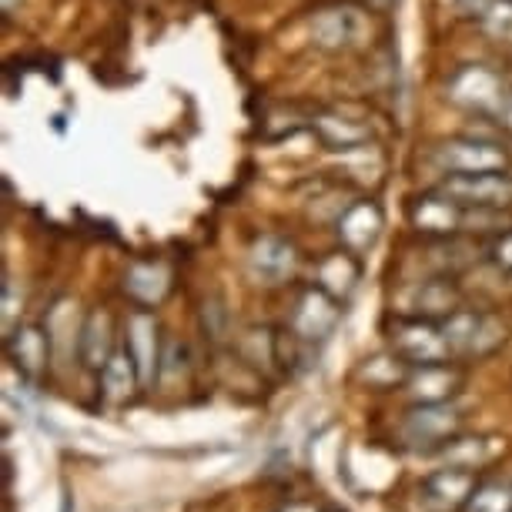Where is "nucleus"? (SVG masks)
I'll list each match as a JSON object with an SVG mask.
<instances>
[{
	"mask_svg": "<svg viewBox=\"0 0 512 512\" xmlns=\"http://www.w3.org/2000/svg\"><path fill=\"white\" fill-rule=\"evenodd\" d=\"M436 164L446 175H482L506 168V151L482 138H456L436 148Z\"/></svg>",
	"mask_w": 512,
	"mask_h": 512,
	"instance_id": "nucleus-4",
	"label": "nucleus"
},
{
	"mask_svg": "<svg viewBox=\"0 0 512 512\" xmlns=\"http://www.w3.org/2000/svg\"><path fill=\"white\" fill-rule=\"evenodd\" d=\"M492 4H496V0H459V7H462V11L472 14V17H482V14L489 11Z\"/></svg>",
	"mask_w": 512,
	"mask_h": 512,
	"instance_id": "nucleus-24",
	"label": "nucleus"
},
{
	"mask_svg": "<svg viewBox=\"0 0 512 512\" xmlns=\"http://www.w3.org/2000/svg\"><path fill=\"white\" fill-rule=\"evenodd\" d=\"M47 345H51V338H47L41 328H17V332L7 335V352H11V362L21 369V375L27 379H37V375L44 372V362H47Z\"/></svg>",
	"mask_w": 512,
	"mask_h": 512,
	"instance_id": "nucleus-12",
	"label": "nucleus"
},
{
	"mask_svg": "<svg viewBox=\"0 0 512 512\" xmlns=\"http://www.w3.org/2000/svg\"><path fill=\"white\" fill-rule=\"evenodd\" d=\"M422 318H449L456 312V292H452V285L446 278H432V282H422L419 288V302H415Z\"/></svg>",
	"mask_w": 512,
	"mask_h": 512,
	"instance_id": "nucleus-20",
	"label": "nucleus"
},
{
	"mask_svg": "<svg viewBox=\"0 0 512 512\" xmlns=\"http://www.w3.org/2000/svg\"><path fill=\"white\" fill-rule=\"evenodd\" d=\"M292 268H295V248L288 241L275 235L255 241V248H251V272H255V278H262L265 285H278L292 275Z\"/></svg>",
	"mask_w": 512,
	"mask_h": 512,
	"instance_id": "nucleus-9",
	"label": "nucleus"
},
{
	"mask_svg": "<svg viewBox=\"0 0 512 512\" xmlns=\"http://www.w3.org/2000/svg\"><path fill=\"white\" fill-rule=\"evenodd\" d=\"M499 118H502V124H506V128L512 131V98L506 101V108L499 111Z\"/></svg>",
	"mask_w": 512,
	"mask_h": 512,
	"instance_id": "nucleus-25",
	"label": "nucleus"
},
{
	"mask_svg": "<svg viewBox=\"0 0 512 512\" xmlns=\"http://www.w3.org/2000/svg\"><path fill=\"white\" fill-rule=\"evenodd\" d=\"M482 31L496 41H512V0H496L486 14L479 17Z\"/></svg>",
	"mask_w": 512,
	"mask_h": 512,
	"instance_id": "nucleus-22",
	"label": "nucleus"
},
{
	"mask_svg": "<svg viewBox=\"0 0 512 512\" xmlns=\"http://www.w3.org/2000/svg\"><path fill=\"white\" fill-rule=\"evenodd\" d=\"M355 282H359V265L352 262L349 255H328L322 265H318V285L325 288L328 295L335 298H345L355 288Z\"/></svg>",
	"mask_w": 512,
	"mask_h": 512,
	"instance_id": "nucleus-18",
	"label": "nucleus"
},
{
	"mask_svg": "<svg viewBox=\"0 0 512 512\" xmlns=\"http://www.w3.org/2000/svg\"><path fill=\"white\" fill-rule=\"evenodd\" d=\"M422 496L425 502H432V506H439V509H456L472 496V472L459 466L442 469L422 486Z\"/></svg>",
	"mask_w": 512,
	"mask_h": 512,
	"instance_id": "nucleus-14",
	"label": "nucleus"
},
{
	"mask_svg": "<svg viewBox=\"0 0 512 512\" xmlns=\"http://www.w3.org/2000/svg\"><path fill=\"white\" fill-rule=\"evenodd\" d=\"M111 342H114V325L108 312H91L88 322H84L81 335H77V352H81V362L88 369L101 372L104 365L111 362Z\"/></svg>",
	"mask_w": 512,
	"mask_h": 512,
	"instance_id": "nucleus-10",
	"label": "nucleus"
},
{
	"mask_svg": "<svg viewBox=\"0 0 512 512\" xmlns=\"http://www.w3.org/2000/svg\"><path fill=\"white\" fill-rule=\"evenodd\" d=\"M392 352L409 365V369H422V365H442L449 362V342L442 335V325L432 318H399L392 325Z\"/></svg>",
	"mask_w": 512,
	"mask_h": 512,
	"instance_id": "nucleus-1",
	"label": "nucleus"
},
{
	"mask_svg": "<svg viewBox=\"0 0 512 512\" xmlns=\"http://www.w3.org/2000/svg\"><path fill=\"white\" fill-rule=\"evenodd\" d=\"M141 382V375H138V365L131 362V355L128 352H118V355H111V362L101 369V385H104V395L114 402H124L128 395L134 392V385Z\"/></svg>",
	"mask_w": 512,
	"mask_h": 512,
	"instance_id": "nucleus-17",
	"label": "nucleus"
},
{
	"mask_svg": "<svg viewBox=\"0 0 512 512\" xmlns=\"http://www.w3.org/2000/svg\"><path fill=\"white\" fill-rule=\"evenodd\" d=\"M466 512H512V489L499 486V482L476 486L466 499Z\"/></svg>",
	"mask_w": 512,
	"mask_h": 512,
	"instance_id": "nucleus-21",
	"label": "nucleus"
},
{
	"mask_svg": "<svg viewBox=\"0 0 512 512\" xmlns=\"http://www.w3.org/2000/svg\"><path fill=\"white\" fill-rule=\"evenodd\" d=\"M459 375L449 372V362L442 365H422V369H412L409 375V389L415 392V399L422 402H446L452 389H456Z\"/></svg>",
	"mask_w": 512,
	"mask_h": 512,
	"instance_id": "nucleus-15",
	"label": "nucleus"
},
{
	"mask_svg": "<svg viewBox=\"0 0 512 512\" xmlns=\"http://www.w3.org/2000/svg\"><path fill=\"white\" fill-rule=\"evenodd\" d=\"M349 14L338 11V7H328V11H318L312 17V37L318 47H325V51H338V47L349 44Z\"/></svg>",
	"mask_w": 512,
	"mask_h": 512,
	"instance_id": "nucleus-19",
	"label": "nucleus"
},
{
	"mask_svg": "<svg viewBox=\"0 0 512 512\" xmlns=\"http://www.w3.org/2000/svg\"><path fill=\"white\" fill-rule=\"evenodd\" d=\"M412 225L425 231V235H452L462 225V208L452 198L439 195H425L415 201L412 208Z\"/></svg>",
	"mask_w": 512,
	"mask_h": 512,
	"instance_id": "nucleus-11",
	"label": "nucleus"
},
{
	"mask_svg": "<svg viewBox=\"0 0 512 512\" xmlns=\"http://www.w3.org/2000/svg\"><path fill=\"white\" fill-rule=\"evenodd\" d=\"M4 11H14V0H4Z\"/></svg>",
	"mask_w": 512,
	"mask_h": 512,
	"instance_id": "nucleus-26",
	"label": "nucleus"
},
{
	"mask_svg": "<svg viewBox=\"0 0 512 512\" xmlns=\"http://www.w3.org/2000/svg\"><path fill=\"white\" fill-rule=\"evenodd\" d=\"M456 429H459V412L449 402H422L419 409L405 415V439L422 449L429 446L446 449Z\"/></svg>",
	"mask_w": 512,
	"mask_h": 512,
	"instance_id": "nucleus-6",
	"label": "nucleus"
},
{
	"mask_svg": "<svg viewBox=\"0 0 512 512\" xmlns=\"http://www.w3.org/2000/svg\"><path fill=\"white\" fill-rule=\"evenodd\" d=\"M171 288V275L161 262H138L124 275V292L138 305H158Z\"/></svg>",
	"mask_w": 512,
	"mask_h": 512,
	"instance_id": "nucleus-13",
	"label": "nucleus"
},
{
	"mask_svg": "<svg viewBox=\"0 0 512 512\" xmlns=\"http://www.w3.org/2000/svg\"><path fill=\"white\" fill-rule=\"evenodd\" d=\"M338 315H342V308H338L335 295H328L322 285L305 288L292 312V335H298L302 342H322L338 325Z\"/></svg>",
	"mask_w": 512,
	"mask_h": 512,
	"instance_id": "nucleus-5",
	"label": "nucleus"
},
{
	"mask_svg": "<svg viewBox=\"0 0 512 512\" xmlns=\"http://www.w3.org/2000/svg\"><path fill=\"white\" fill-rule=\"evenodd\" d=\"M124 352L138 365L141 382H151L154 372H158L161 355H158V325H154V315H148L144 308H138L128 318V345H124Z\"/></svg>",
	"mask_w": 512,
	"mask_h": 512,
	"instance_id": "nucleus-7",
	"label": "nucleus"
},
{
	"mask_svg": "<svg viewBox=\"0 0 512 512\" xmlns=\"http://www.w3.org/2000/svg\"><path fill=\"white\" fill-rule=\"evenodd\" d=\"M315 131H318V138L335 151H352L369 141V131H365L362 124H355L349 118H338V114H318Z\"/></svg>",
	"mask_w": 512,
	"mask_h": 512,
	"instance_id": "nucleus-16",
	"label": "nucleus"
},
{
	"mask_svg": "<svg viewBox=\"0 0 512 512\" xmlns=\"http://www.w3.org/2000/svg\"><path fill=\"white\" fill-rule=\"evenodd\" d=\"M442 195L452 198L462 211H499L512 205V175L482 171V175H449L442 181Z\"/></svg>",
	"mask_w": 512,
	"mask_h": 512,
	"instance_id": "nucleus-2",
	"label": "nucleus"
},
{
	"mask_svg": "<svg viewBox=\"0 0 512 512\" xmlns=\"http://www.w3.org/2000/svg\"><path fill=\"white\" fill-rule=\"evenodd\" d=\"M379 235H382V211L375 201H355L352 208H345L338 215V238L352 251L372 248Z\"/></svg>",
	"mask_w": 512,
	"mask_h": 512,
	"instance_id": "nucleus-8",
	"label": "nucleus"
},
{
	"mask_svg": "<svg viewBox=\"0 0 512 512\" xmlns=\"http://www.w3.org/2000/svg\"><path fill=\"white\" fill-rule=\"evenodd\" d=\"M449 98L456 101L459 108H469L479 114H499L506 108L509 94L496 71H489V67H482V64H469L452 74Z\"/></svg>",
	"mask_w": 512,
	"mask_h": 512,
	"instance_id": "nucleus-3",
	"label": "nucleus"
},
{
	"mask_svg": "<svg viewBox=\"0 0 512 512\" xmlns=\"http://www.w3.org/2000/svg\"><path fill=\"white\" fill-rule=\"evenodd\" d=\"M492 258H496L499 268H506V272H512V231H506V235H499V241L492 245Z\"/></svg>",
	"mask_w": 512,
	"mask_h": 512,
	"instance_id": "nucleus-23",
	"label": "nucleus"
}]
</instances>
